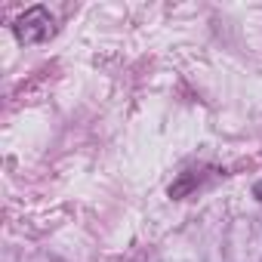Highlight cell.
Masks as SVG:
<instances>
[{"label":"cell","mask_w":262,"mask_h":262,"mask_svg":"<svg viewBox=\"0 0 262 262\" xmlns=\"http://www.w3.org/2000/svg\"><path fill=\"white\" fill-rule=\"evenodd\" d=\"M53 31H56L53 16H50L43 7L25 10V13L16 19V25H13V34H16L19 43H43V40L53 37Z\"/></svg>","instance_id":"1"},{"label":"cell","mask_w":262,"mask_h":262,"mask_svg":"<svg viewBox=\"0 0 262 262\" xmlns=\"http://www.w3.org/2000/svg\"><path fill=\"white\" fill-rule=\"evenodd\" d=\"M256 198H259V201H262V182H259V185H256Z\"/></svg>","instance_id":"2"}]
</instances>
